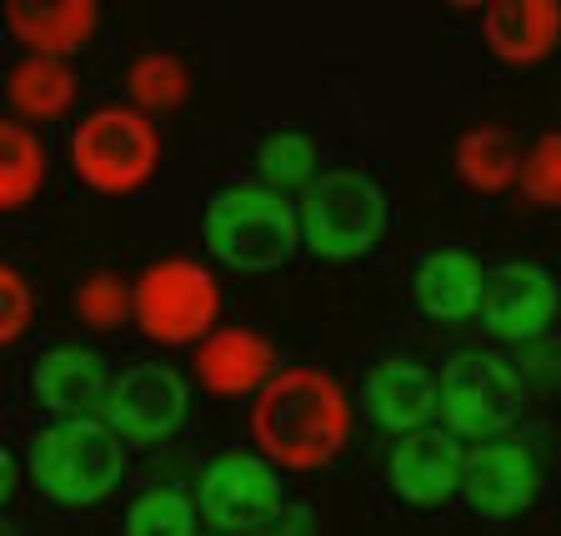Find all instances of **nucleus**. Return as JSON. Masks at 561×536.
<instances>
[{
  "label": "nucleus",
  "mask_w": 561,
  "mask_h": 536,
  "mask_svg": "<svg viewBox=\"0 0 561 536\" xmlns=\"http://www.w3.org/2000/svg\"><path fill=\"white\" fill-rule=\"evenodd\" d=\"M261 536H286V532H280V526H271V532H261Z\"/></svg>",
  "instance_id": "29"
},
{
  "label": "nucleus",
  "mask_w": 561,
  "mask_h": 536,
  "mask_svg": "<svg viewBox=\"0 0 561 536\" xmlns=\"http://www.w3.org/2000/svg\"><path fill=\"white\" fill-rule=\"evenodd\" d=\"M70 306L91 331H116L130 321V286L116 271H91V276L70 292Z\"/></svg>",
  "instance_id": "25"
},
{
  "label": "nucleus",
  "mask_w": 561,
  "mask_h": 536,
  "mask_svg": "<svg viewBox=\"0 0 561 536\" xmlns=\"http://www.w3.org/2000/svg\"><path fill=\"white\" fill-rule=\"evenodd\" d=\"M356 432L351 391L327 366L296 362L276 366L266 386L251 397V442L271 471H327Z\"/></svg>",
  "instance_id": "1"
},
{
  "label": "nucleus",
  "mask_w": 561,
  "mask_h": 536,
  "mask_svg": "<svg viewBox=\"0 0 561 536\" xmlns=\"http://www.w3.org/2000/svg\"><path fill=\"white\" fill-rule=\"evenodd\" d=\"M5 25L25 46V56L66 60L70 50H85L101 31V5L95 0H11Z\"/></svg>",
  "instance_id": "17"
},
{
  "label": "nucleus",
  "mask_w": 561,
  "mask_h": 536,
  "mask_svg": "<svg viewBox=\"0 0 561 536\" xmlns=\"http://www.w3.org/2000/svg\"><path fill=\"white\" fill-rule=\"evenodd\" d=\"M386 226H391L386 191L376 186V175L356 166L321 171L296 206V246H306L316 261H331V266L371 256Z\"/></svg>",
  "instance_id": "3"
},
{
  "label": "nucleus",
  "mask_w": 561,
  "mask_h": 536,
  "mask_svg": "<svg viewBox=\"0 0 561 536\" xmlns=\"http://www.w3.org/2000/svg\"><path fill=\"white\" fill-rule=\"evenodd\" d=\"M15 487H21V461H15L11 446H0V506L15 497Z\"/></svg>",
  "instance_id": "28"
},
{
  "label": "nucleus",
  "mask_w": 561,
  "mask_h": 536,
  "mask_svg": "<svg viewBox=\"0 0 561 536\" xmlns=\"http://www.w3.org/2000/svg\"><path fill=\"white\" fill-rule=\"evenodd\" d=\"M256 171H261L256 186L291 201V191H306L316 181V140L301 136V130H276V136L261 140Z\"/></svg>",
  "instance_id": "23"
},
{
  "label": "nucleus",
  "mask_w": 561,
  "mask_h": 536,
  "mask_svg": "<svg viewBox=\"0 0 561 536\" xmlns=\"http://www.w3.org/2000/svg\"><path fill=\"white\" fill-rule=\"evenodd\" d=\"M451 166L461 186L481 191V196H502L516 186V171H522V140L506 126H471L456 136Z\"/></svg>",
  "instance_id": "19"
},
{
  "label": "nucleus",
  "mask_w": 561,
  "mask_h": 536,
  "mask_svg": "<svg viewBox=\"0 0 561 536\" xmlns=\"http://www.w3.org/2000/svg\"><path fill=\"white\" fill-rule=\"evenodd\" d=\"M186 411H191L186 376L161 362H136L121 376H111L101 401V421L116 432L121 446L171 442L186 426Z\"/></svg>",
  "instance_id": "9"
},
{
  "label": "nucleus",
  "mask_w": 561,
  "mask_h": 536,
  "mask_svg": "<svg viewBox=\"0 0 561 536\" xmlns=\"http://www.w3.org/2000/svg\"><path fill=\"white\" fill-rule=\"evenodd\" d=\"M481 266L471 251L461 246H436V251H421L416 266H411V301L426 321L436 327H461V321H477V301H481Z\"/></svg>",
  "instance_id": "15"
},
{
  "label": "nucleus",
  "mask_w": 561,
  "mask_h": 536,
  "mask_svg": "<svg viewBox=\"0 0 561 536\" xmlns=\"http://www.w3.org/2000/svg\"><path fill=\"white\" fill-rule=\"evenodd\" d=\"M276 366H280L276 341L256 327H216L191 351V372H196L201 391L216 401L256 397L261 386L276 376Z\"/></svg>",
  "instance_id": "13"
},
{
  "label": "nucleus",
  "mask_w": 561,
  "mask_h": 536,
  "mask_svg": "<svg viewBox=\"0 0 561 536\" xmlns=\"http://www.w3.org/2000/svg\"><path fill=\"white\" fill-rule=\"evenodd\" d=\"M461 497L481 522H512L541 497V456L526 442L491 436L461 456Z\"/></svg>",
  "instance_id": "10"
},
{
  "label": "nucleus",
  "mask_w": 561,
  "mask_h": 536,
  "mask_svg": "<svg viewBox=\"0 0 561 536\" xmlns=\"http://www.w3.org/2000/svg\"><path fill=\"white\" fill-rule=\"evenodd\" d=\"M70 171L95 196H136L161 171V126L136 105H95L70 130Z\"/></svg>",
  "instance_id": "5"
},
{
  "label": "nucleus",
  "mask_w": 561,
  "mask_h": 536,
  "mask_svg": "<svg viewBox=\"0 0 561 536\" xmlns=\"http://www.w3.org/2000/svg\"><path fill=\"white\" fill-rule=\"evenodd\" d=\"M366 417L391 436L426 432L436 421V372L432 366L411 362V356H386L366 372L362 381Z\"/></svg>",
  "instance_id": "14"
},
{
  "label": "nucleus",
  "mask_w": 561,
  "mask_h": 536,
  "mask_svg": "<svg viewBox=\"0 0 561 536\" xmlns=\"http://www.w3.org/2000/svg\"><path fill=\"white\" fill-rule=\"evenodd\" d=\"M130 321L156 346H196L221 321V286L201 261L161 256L130 286Z\"/></svg>",
  "instance_id": "7"
},
{
  "label": "nucleus",
  "mask_w": 561,
  "mask_h": 536,
  "mask_svg": "<svg viewBox=\"0 0 561 536\" xmlns=\"http://www.w3.org/2000/svg\"><path fill=\"white\" fill-rule=\"evenodd\" d=\"M461 442L446 432H411L397 436L391 456H386V491L411 512H436V506L461 497Z\"/></svg>",
  "instance_id": "12"
},
{
  "label": "nucleus",
  "mask_w": 561,
  "mask_h": 536,
  "mask_svg": "<svg viewBox=\"0 0 561 536\" xmlns=\"http://www.w3.org/2000/svg\"><path fill=\"white\" fill-rule=\"evenodd\" d=\"M481 31L502 66H537L557 50V5L551 0H496L481 11Z\"/></svg>",
  "instance_id": "18"
},
{
  "label": "nucleus",
  "mask_w": 561,
  "mask_h": 536,
  "mask_svg": "<svg viewBox=\"0 0 561 536\" xmlns=\"http://www.w3.org/2000/svg\"><path fill=\"white\" fill-rule=\"evenodd\" d=\"M76 70L70 60H50V56H21L5 76V101L11 111L25 121H60L76 105Z\"/></svg>",
  "instance_id": "20"
},
{
  "label": "nucleus",
  "mask_w": 561,
  "mask_h": 536,
  "mask_svg": "<svg viewBox=\"0 0 561 536\" xmlns=\"http://www.w3.org/2000/svg\"><path fill=\"white\" fill-rule=\"evenodd\" d=\"M25 471L50 506L81 512V506H101L105 497H116L126 477V446L101 417H56L31 442Z\"/></svg>",
  "instance_id": "2"
},
{
  "label": "nucleus",
  "mask_w": 561,
  "mask_h": 536,
  "mask_svg": "<svg viewBox=\"0 0 561 536\" xmlns=\"http://www.w3.org/2000/svg\"><path fill=\"white\" fill-rule=\"evenodd\" d=\"M50 175V156L31 126L15 116H0V216L25 210Z\"/></svg>",
  "instance_id": "21"
},
{
  "label": "nucleus",
  "mask_w": 561,
  "mask_h": 536,
  "mask_svg": "<svg viewBox=\"0 0 561 536\" xmlns=\"http://www.w3.org/2000/svg\"><path fill=\"white\" fill-rule=\"evenodd\" d=\"M35 327V292L31 281L11 266V261H0V346H15L25 331Z\"/></svg>",
  "instance_id": "27"
},
{
  "label": "nucleus",
  "mask_w": 561,
  "mask_h": 536,
  "mask_svg": "<svg viewBox=\"0 0 561 536\" xmlns=\"http://www.w3.org/2000/svg\"><path fill=\"white\" fill-rule=\"evenodd\" d=\"M477 321L486 327L491 341H512V346L547 337L551 321H557V276L547 266H537V261L486 266Z\"/></svg>",
  "instance_id": "11"
},
{
  "label": "nucleus",
  "mask_w": 561,
  "mask_h": 536,
  "mask_svg": "<svg viewBox=\"0 0 561 536\" xmlns=\"http://www.w3.org/2000/svg\"><path fill=\"white\" fill-rule=\"evenodd\" d=\"M526 407V381L502 351H451L436 376V417L451 442H491L512 432Z\"/></svg>",
  "instance_id": "6"
},
{
  "label": "nucleus",
  "mask_w": 561,
  "mask_h": 536,
  "mask_svg": "<svg viewBox=\"0 0 561 536\" xmlns=\"http://www.w3.org/2000/svg\"><path fill=\"white\" fill-rule=\"evenodd\" d=\"M201 236H206L210 256L231 271H245V276L280 271L296 256V201L276 196L256 181H236L210 196Z\"/></svg>",
  "instance_id": "4"
},
{
  "label": "nucleus",
  "mask_w": 561,
  "mask_h": 536,
  "mask_svg": "<svg viewBox=\"0 0 561 536\" xmlns=\"http://www.w3.org/2000/svg\"><path fill=\"white\" fill-rule=\"evenodd\" d=\"M126 536H196V506L181 487H151L126 506Z\"/></svg>",
  "instance_id": "24"
},
{
  "label": "nucleus",
  "mask_w": 561,
  "mask_h": 536,
  "mask_svg": "<svg viewBox=\"0 0 561 536\" xmlns=\"http://www.w3.org/2000/svg\"><path fill=\"white\" fill-rule=\"evenodd\" d=\"M105 386H111V366L101 351L81 341L50 346L31 372V397L56 417H91L105 401Z\"/></svg>",
  "instance_id": "16"
},
{
  "label": "nucleus",
  "mask_w": 561,
  "mask_h": 536,
  "mask_svg": "<svg viewBox=\"0 0 561 536\" xmlns=\"http://www.w3.org/2000/svg\"><path fill=\"white\" fill-rule=\"evenodd\" d=\"M516 191H522L526 206H537V210L561 206V136L557 130H541L531 140V151L522 156V171H516Z\"/></svg>",
  "instance_id": "26"
},
{
  "label": "nucleus",
  "mask_w": 561,
  "mask_h": 536,
  "mask_svg": "<svg viewBox=\"0 0 561 536\" xmlns=\"http://www.w3.org/2000/svg\"><path fill=\"white\" fill-rule=\"evenodd\" d=\"M126 85H130V105H136L140 116L175 111L191 91V70H186V60L171 56V50H146V56L130 60Z\"/></svg>",
  "instance_id": "22"
},
{
  "label": "nucleus",
  "mask_w": 561,
  "mask_h": 536,
  "mask_svg": "<svg viewBox=\"0 0 561 536\" xmlns=\"http://www.w3.org/2000/svg\"><path fill=\"white\" fill-rule=\"evenodd\" d=\"M191 506L216 536H261L280 522V471L256 452H221L201 467Z\"/></svg>",
  "instance_id": "8"
}]
</instances>
